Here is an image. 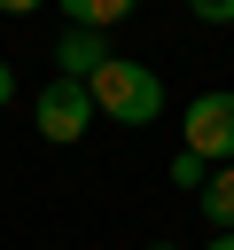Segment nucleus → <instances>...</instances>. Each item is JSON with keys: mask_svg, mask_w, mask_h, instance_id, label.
I'll return each mask as SVG.
<instances>
[{"mask_svg": "<svg viewBox=\"0 0 234 250\" xmlns=\"http://www.w3.org/2000/svg\"><path fill=\"white\" fill-rule=\"evenodd\" d=\"M86 94H94V117H117V125H156L164 117V78L133 55H109L86 78Z\"/></svg>", "mask_w": 234, "mask_h": 250, "instance_id": "f257e3e1", "label": "nucleus"}, {"mask_svg": "<svg viewBox=\"0 0 234 250\" xmlns=\"http://www.w3.org/2000/svg\"><path fill=\"white\" fill-rule=\"evenodd\" d=\"M187 156H203L211 172L234 164V94H226V86L187 102Z\"/></svg>", "mask_w": 234, "mask_h": 250, "instance_id": "f03ea898", "label": "nucleus"}, {"mask_svg": "<svg viewBox=\"0 0 234 250\" xmlns=\"http://www.w3.org/2000/svg\"><path fill=\"white\" fill-rule=\"evenodd\" d=\"M31 125H39L47 141H62V148H70V141L94 125V94H86V86H70V78H47V86H39V102H31Z\"/></svg>", "mask_w": 234, "mask_h": 250, "instance_id": "7ed1b4c3", "label": "nucleus"}, {"mask_svg": "<svg viewBox=\"0 0 234 250\" xmlns=\"http://www.w3.org/2000/svg\"><path fill=\"white\" fill-rule=\"evenodd\" d=\"M55 62H62L70 86H86V78L109 62V39H101V31H62V39H55Z\"/></svg>", "mask_w": 234, "mask_h": 250, "instance_id": "20e7f679", "label": "nucleus"}, {"mask_svg": "<svg viewBox=\"0 0 234 250\" xmlns=\"http://www.w3.org/2000/svg\"><path fill=\"white\" fill-rule=\"evenodd\" d=\"M203 219H211L218 234H234V164H218V172L203 180Z\"/></svg>", "mask_w": 234, "mask_h": 250, "instance_id": "39448f33", "label": "nucleus"}, {"mask_svg": "<svg viewBox=\"0 0 234 250\" xmlns=\"http://www.w3.org/2000/svg\"><path fill=\"white\" fill-rule=\"evenodd\" d=\"M117 16H125V0H62V31H101Z\"/></svg>", "mask_w": 234, "mask_h": 250, "instance_id": "423d86ee", "label": "nucleus"}, {"mask_svg": "<svg viewBox=\"0 0 234 250\" xmlns=\"http://www.w3.org/2000/svg\"><path fill=\"white\" fill-rule=\"evenodd\" d=\"M203 180H211V164L179 148V156H172V188H195V195H203Z\"/></svg>", "mask_w": 234, "mask_h": 250, "instance_id": "0eeeda50", "label": "nucleus"}, {"mask_svg": "<svg viewBox=\"0 0 234 250\" xmlns=\"http://www.w3.org/2000/svg\"><path fill=\"white\" fill-rule=\"evenodd\" d=\"M195 16L203 23H234V0H195Z\"/></svg>", "mask_w": 234, "mask_h": 250, "instance_id": "6e6552de", "label": "nucleus"}, {"mask_svg": "<svg viewBox=\"0 0 234 250\" xmlns=\"http://www.w3.org/2000/svg\"><path fill=\"white\" fill-rule=\"evenodd\" d=\"M16 102V62H0V109Z\"/></svg>", "mask_w": 234, "mask_h": 250, "instance_id": "1a4fd4ad", "label": "nucleus"}, {"mask_svg": "<svg viewBox=\"0 0 234 250\" xmlns=\"http://www.w3.org/2000/svg\"><path fill=\"white\" fill-rule=\"evenodd\" d=\"M203 250H234V234H211V242H203Z\"/></svg>", "mask_w": 234, "mask_h": 250, "instance_id": "9d476101", "label": "nucleus"}, {"mask_svg": "<svg viewBox=\"0 0 234 250\" xmlns=\"http://www.w3.org/2000/svg\"><path fill=\"white\" fill-rule=\"evenodd\" d=\"M148 250H179V242H148Z\"/></svg>", "mask_w": 234, "mask_h": 250, "instance_id": "9b49d317", "label": "nucleus"}]
</instances>
